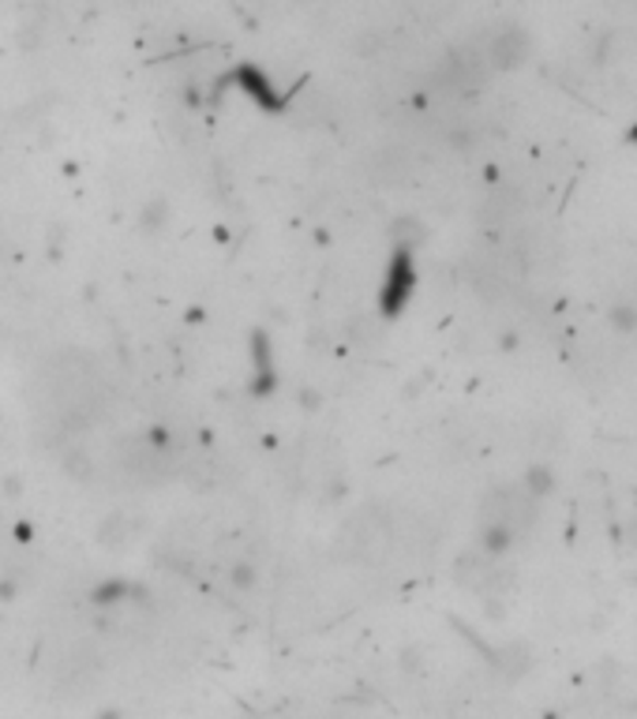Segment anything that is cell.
Returning a JSON list of instances; mask_svg holds the SVG:
<instances>
[{"label":"cell","instance_id":"cell-1","mask_svg":"<svg viewBox=\"0 0 637 719\" xmlns=\"http://www.w3.org/2000/svg\"><path fill=\"white\" fill-rule=\"evenodd\" d=\"M492 57H495V64H503V68L518 64V60L526 57V34H518V31L499 34V38H495Z\"/></svg>","mask_w":637,"mask_h":719}]
</instances>
